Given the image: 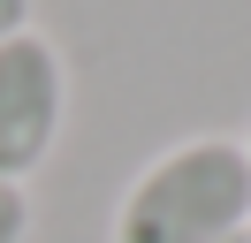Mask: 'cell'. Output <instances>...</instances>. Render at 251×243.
Returning <instances> with one entry per match:
<instances>
[{"label":"cell","instance_id":"cell-5","mask_svg":"<svg viewBox=\"0 0 251 243\" xmlns=\"http://www.w3.org/2000/svg\"><path fill=\"white\" fill-rule=\"evenodd\" d=\"M244 160H251V137H244Z\"/></svg>","mask_w":251,"mask_h":243},{"label":"cell","instance_id":"cell-2","mask_svg":"<svg viewBox=\"0 0 251 243\" xmlns=\"http://www.w3.org/2000/svg\"><path fill=\"white\" fill-rule=\"evenodd\" d=\"M69 122V61L46 30L0 38V182H31Z\"/></svg>","mask_w":251,"mask_h":243},{"label":"cell","instance_id":"cell-6","mask_svg":"<svg viewBox=\"0 0 251 243\" xmlns=\"http://www.w3.org/2000/svg\"><path fill=\"white\" fill-rule=\"evenodd\" d=\"M236 243H251V228H244V236H236Z\"/></svg>","mask_w":251,"mask_h":243},{"label":"cell","instance_id":"cell-4","mask_svg":"<svg viewBox=\"0 0 251 243\" xmlns=\"http://www.w3.org/2000/svg\"><path fill=\"white\" fill-rule=\"evenodd\" d=\"M16 30H31V0H0V38H16Z\"/></svg>","mask_w":251,"mask_h":243},{"label":"cell","instance_id":"cell-1","mask_svg":"<svg viewBox=\"0 0 251 243\" xmlns=\"http://www.w3.org/2000/svg\"><path fill=\"white\" fill-rule=\"evenodd\" d=\"M244 228H251L244 137L205 129V137H183V145L152 152L129 175L107 243H236Z\"/></svg>","mask_w":251,"mask_h":243},{"label":"cell","instance_id":"cell-3","mask_svg":"<svg viewBox=\"0 0 251 243\" xmlns=\"http://www.w3.org/2000/svg\"><path fill=\"white\" fill-rule=\"evenodd\" d=\"M0 243H31V190L0 182Z\"/></svg>","mask_w":251,"mask_h":243}]
</instances>
